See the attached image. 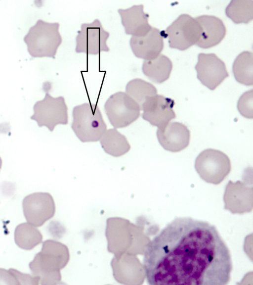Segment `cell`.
Wrapping results in <instances>:
<instances>
[{
    "label": "cell",
    "mask_w": 253,
    "mask_h": 285,
    "mask_svg": "<svg viewBox=\"0 0 253 285\" xmlns=\"http://www.w3.org/2000/svg\"><path fill=\"white\" fill-rule=\"evenodd\" d=\"M143 267L151 285H225L233 268L216 228L189 217L175 218L148 243Z\"/></svg>",
    "instance_id": "obj_1"
},
{
    "label": "cell",
    "mask_w": 253,
    "mask_h": 285,
    "mask_svg": "<svg viewBox=\"0 0 253 285\" xmlns=\"http://www.w3.org/2000/svg\"><path fill=\"white\" fill-rule=\"evenodd\" d=\"M59 28V23L39 19L24 38L30 55L32 57L55 58L62 41Z\"/></svg>",
    "instance_id": "obj_2"
},
{
    "label": "cell",
    "mask_w": 253,
    "mask_h": 285,
    "mask_svg": "<svg viewBox=\"0 0 253 285\" xmlns=\"http://www.w3.org/2000/svg\"><path fill=\"white\" fill-rule=\"evenodd\" d=\"M72 129L82 142L99 141L106 131L107 126L98 106L84 103L73 110Z\"/></svg>",
    "instance_id": "obj_3"
},
{
    "label": "cell",
    "mask_w": 253,
    "mask_h": 285,
    "mask_svg": "<svg viewBox=\"0 0 253 285\" xmlns=\"http://www.w3.org/2000/svg\"><path fill=\"white\" fill-rule=\"evenodd\" d=\"M195 168L203 180L217 185L228 175L231 165L230 159L225 153L218 150L208 148L197 157Z\"/></svg>",
    "instance_id": "obj_4"
},
{
    "label": "cell",
    "mask_w": 253,
    "mask_h": 285,
    "mask_svg": "<svg viewBox=\"0 0 253 285\" xmlns=\"http://www.w3.org/2000/svg\"><path fill=\"white\" fill-rule=\"evenodd\" d=\"M33 111L30 119L35 121L39 127L45 126L50 132L57 125L68 123V108L63 96L53 97L46 92L43 99L34 104Z\"/></svg>",
    "instance_id": "obj_5"
},
{
    "label": "cell",
    "mask_w": 253,
    "mask_h": 285,
    "mask_svg": "<svg viewBox=\"0 0 253 285\" xmlns=\"http://www.w3.org/2000/svg\"><path fill=\"white\" fill-rule=\"evenodd\" d=\"M163 33L164 38H168L170 48L184 50L198 42L201 28L195 18L182 14L163 31Z\"/></svg>",
    "instance_id": "obj_6"
},
{
    "label": "cell",
    "mask_w": 253,
    "mask_h": 285,
    "mask_svg": "<svg viewBox=\"0 0 253 285\" xmlns=\"http://www.w3.org/2000/svg\"><path fill=\"white\" fill-rule=\"evenodd\" d=\"M106 114L115 128L126 127L140 116L138 104L126 93L118 92L112 95L104 104Z\"/></svg>",
    "instance_id": "obj_7"
},
{
    "label": "cell",
    "mask_w": 253,
    "mask_h": 285,
    "mask_svg": "<svg viewBox=\"0 0 253 285\" xmlns=\"http://www.w3.org/2000/svg\"><path fill=\"white\" fill-rule=\"evenodd\" d=\"M109 37V33L104 29L98 19L91 23H83L76 36L75 51L91 55L108 52L109 48L107 41Z\"/></svg>",
    "instance_id": "obj_8"
},
{
    "label": "cell",
    "mask_w": 253,
    "mask_h": 285,
    "mask_svg": "<svg viewBox=\"0 0 253 285\" xmlns=\"http://www.w3.org/2000/svg\"><path fill=\"white\" fill-rule=\"evenodd\" d=\"M22 208L27 222L35 227H41L53 216L54 204L49 193L36 192L23 198Z\"/></svg>",
    "instance_id": "obj_9"
},
{
    "label": "cell",
    "mask_w": 253,
    "mask_h": 285,
    "mask_svg": "<svg viewBox=\"0 0 253 285\" xmlns=\"http://www.w3.org/2000/svg\"><path fill=\"white\" fill-rule=\"evenodd\" d=\"M195 69L199 80L211 90L229 76L224 62L214 53H199Z\"/></svg>",
    "instance_id": "obj_10"
},
{
    "label": "cell",
    "mask_w": 253,
    "mask_h": 285,
    "mask_svg": "<svg viewBox=\"0 0 253 285\" xmlns=\"http://www.w3.org/2000/svg\"><path fill=\"white\" fill-rule=\"evenodd\" d=\"M175 102L172 99L156 95L149 97L143 104V119L152 125L159 127L176 117L173 109Z\"/></svg>",
    "instance_id": "obj_11"
},
{
    "label": "cell",
    "mask_w": 253,
    "mask_h": 285,
    "mask_svg": "<svg viewBox=\"0 0 253 285\" xmlns=\"http://www.w3.org/2000/svg\"><path fill=\"white\" fill-rule=\"evenodd\" d=\"M157 136L160 144L165 150L176 152L188 146L190 132L185 125L172 122L158 127Z\"/></svg>",
    "instance_id": "obj_12"
},
{
    "label": "cell",
    "mask_w": 253,
    "mask_h": 285,
    "mask_svg": "<svg viewBox=\"0 0 253 285\" xmlns=\"http://www.w3.org/2000/svg\"><path fill=\"white\" fill-rule=\"evenodd\" d=\"M164 38L163 32L152 27L144 36H131L129 44L132 52L136 57L148 60L160 54L164 48Z\"/></svg>",
    "instance_id": "obj_13"
},
{
    "label": "cell",
    "mask_w": 253,
    "mask_h": 285,
    "mask_svg": "<svg viewBox=\"0 0 253 285\" xmlns=\"http://www.w3.org/2000/svg\"><path fill=\"white\" fill-rule=\"evenodd\" d=\"M121 22L126 34L132 37L145 35L152 27L148 23L149 15L143 10V5H134L126 9H119Z\"/></svg>",
    "instance_id": "obj_14"
},
{
    "label": "cell",
    "mask_w": 253,
    "mask_h": 285,
    "mask_svg": "<svg viewBox=\"0 0 253 285\" xmlns=\"http://www.w3.org/2000/svg\"><path fill=\"white\" fill-rule=\"evenodd\" d=\"M195 18L201 28L200 38L196 45L202 48H208L221 42L226 34V28L220 19L207 15Z\"/></svg>",
    "instance_id": "obj_15"
},
{
    "label": "cell",
    "mask_w": 253,
    "mask_h": 285,
    "mask_svg": "<svg viewBox=\"0 0 253 285\" xmlns=\"http://www.w3.org/2000/svg\"><path fill=\"white\" fill-rule=\"evenodd\" d=\"M172 68L171 60L164 54L143 62L142 70L143 74L151 81L162 83L167 80Z\"/></svg>",
    "instance_id": "obj_16"
},
{
    "label": "cell",
    "mask_w": 253,
    "mask_h": 285,
    "mask_svg": "<svg viewBox=\"0 0 253 285\" xmlns=\"http://www.w3.org/2000/svg\"><path fill=\"white\" fill-rule=\"evenodd\" d=\"M100 140L101 145L104 151L114 157L123 155L130 148L126 137L115 129H110L106 131Z\"/></svg>",
    "instance_id": "obj_17"
},
{
    "label": "cell",
    "mask_w": 253,
    "mask_h": 285,
    "mask_svg": "<svg viewBox=\"0 0 253 285\" xmlns=\"http://www.w3.org/2000/svg\"><path fill=\"white\" fill-rule=\"evenodd\" d=\"M14 238L16 244L19 248L30 250L41 243L42 236L36 227L26 222L17 226Z\"/></svg>",
    "instance_id": "obj_18"
},
{
    "label": "cell",
    "mask_w": 253,
    "mask_h": 285,
    "mask_svg": "<svg viewBox=\"0 0 253 285\" xmlns=\"http://www.w3.org/2000/svg\"><path fill=\"white\" fill-rule=\"evenodd\" d=\"M253 53L244 51L235 59L232 71L236 80L240 84L251 86L253 84Z\"/></svg>",
    "instance_id": "obj_19"
},
{
    "label": "cell",
    "mask_w": 253,
    "mask_h": 285,
    "mask_svg": "<svg viewBox=\"0 0 253 285\" xmlns=\"http://www.w3.org/2000/svg\"><path fill=\"white\" fill-rule=\"evenodd\" d=\"M224 200L226 204H252L253 188L240 181L233 183L230 181L225 188Z\"/></svg>",
    "instance_id": "obj_20"
},
{
    "label": "cell",
    "mask_w": 253,
    "mask_h": 285,
    "mask_svg": "<svg viewBox=\"0 0 253 285\" xmlns=\"http://www.w3.org/2000/svg\"><path fill=\"white\" fill-rule=\"evenodd\" d=\"M126 93L138 104L141 109L146 99L156 95L157 91L155 87L151 83L142 79L136 78L127 83L126 87Z\"/></svg>",
    "instance_id": "obj_21"
},
{
    "label": "cell",
    "mask_w": 253,
    "mask_h": 285,
    "mask_svg": "<svg viewBox=\"0 0 253 285\" xmlns=\"http://www.w3.org/2000/svg\"><path fill=\"white\" fill-rule=\"evenodd\" d=\"M225 13L236 24H247L253 18V1L231 0L225 9Z\"/></svg>",
    "instance_id": "obj_22"
},
{
    "label": "cell",
    "mask_w": 253,
    "mask_h": 285,
    "mask_svg": "<svg viewBox=\"0 0 253 285\" xmlns=\"http://www.w3.org/2000/svg\"><path fill=\"white\" fill-rule=\"evenodd\" d=\"M253 90L244 93L240 97L237 108L240 114L247 118H253Z\"/></svg>",
    "instance_id": "obj_23"
},
{
    "label": "cell",
    "mask_w": 253,
    "mask_h": 285,
    "mask_svg": "<svg viewBox=\"0 0 253 285\" xmlns=\"http://www.w3.org/2000/svg\"><path fill=\"white\" fill-rule=\"evenodd\" d=\"M9 271L16 278L19 285H38L39 277L28 274L22 273L16 269L10 268Z\"/></svg>",
    "instance_id": "obj_24"
},
{
    "label": "cell",
    "mask_w": 253,
    "mask_h": 285,
    "mask_svg": "<svg viewBox=\"0 0 253 285\" xmlns=\"http://www.w3.org/2000/svg\"><path fill=\"white\" fill-rule=\"evenodd\" d=\"M0 285H18V283L9 270L0 268Z\"/></svg>",
    "instance_id": "obj_25"
},
{
    "label": "cell",
    "mask_w": 253,
    "mask_h": 285,
    "mask_svg": "<svg viewBox=\"0 0 253 285\" xmlns=\"http://www.w3.org/2000/svg\"><path fill=\"white\" fill-rule=\"evenodd\" d=\"M2 161L1 157L0 156V170L1 169V167H2Z\"/></svg>",
    "instance_id": "obj_26"
}]
</instances>
